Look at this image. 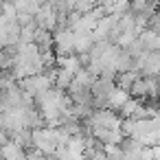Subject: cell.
Masks as SVG:
<instances>
[{"mask_svg": "<svg viewBox=\"0 0 160 160\" xmlns=\"http://www.w3.org/2000/svg\"><path fill=\"white\" fill-rule=\"evenodd\" d=\"M138 42L142 44L145 51H160V33L153 31V29H142L140 35H138Z\"/></svg>", "mask_w": 160, "mask_h": 160, "instance_id": "6da1fadb", "label": "cell"}]
</instances>
